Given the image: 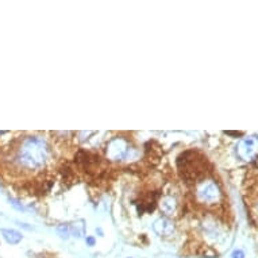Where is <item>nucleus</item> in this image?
<instances>
[{
	"instance_id": "f257e3e1",
	"label": "nucleus",
	"mask_w": 258,
	"mask_h": 258,
	"mask_svg": "<svg viewBox=\"0 0 258 258\" xmlns=\"http://www.w3.org/2000/svg\"><path fill=\"white\" fill-rule=\"evenodd\" d=\"M49 160V146L41 137H27L17 149L15 161L22 169L39 170Z\"/></svg>"
},
{
	"instance_id": "f03ea898",
	"label": "nucleus",
	"mask_w": 258,
	"mask_h": 258,
	"mask_svg": "<svg viewBox=\"0 0 258 258\" xmlns=\"http://www.w3.org/2000/svg\"><path fill=\"white\" fill-rule=\"evenodd\" d=\"M107 157L111 161H124L136 156V149L132 148V145L128 144L124 138L116 137L108 142L107 145Z\"/></svg>"
},
{
	"instance_id": "7ed1b4c3",
	"label": "nucleus",
	"mask_w": 258,
	"mask_h": 258,
	"mask_svg": "<svg viewBox=\"0 0 258 258\" xmlns=\"http://www.w3.org/2000/svg\"><path fill=\"white\" fill-rule=\"evenodd\" d=\"M196 198L200 203L215 204L222 198L219 186L212 180H203L196 186Z\"/></svg>"
},
{
	"instance_id": "20e7f679",
	"label": "nucleus",
	"mask_w": 258,
	"mask_h": 258,
	"mask_svg": "<svg viewBox=\"0 0 258 258\" xmlns=\"http://www.w3.org/2000/svg\"><path fill=\"white\" fill-rule=\"evenodd\" d=\"M239 158L247 162L258 160V136H250L239 142L237 149Z\"/></svg>"
},
{
	"instance_id": "39448f33",
	"label": "nucleus",
	"mask_w": 258,
	"mask_h": 258,
	"mask_svg": "<svg viewBox=\"0 0 258 258\" xmlns=\"http://www.w3.org/2000/svg\"><path fill=\"white\" fill-rule=\"evenodd\" d=\"M153 230L160 237H169L174 233V223L168 218H158L153 223Z\"/></svg>"
},
{
	"instance_id": "423d86ee",
	"label": "nucleus",
	"mask_w": 258,
	"mask_h": 258,
	"mask_svg": "<svg viewBox=\"0 0 258 258\" xmlns=\"http://www.w3.org/2000/svg\"><path fill=\"white\" fill-rule=\"evenodd\" d=\"M160 207L162 211L165 212L166 215H170V214H173L176 211L177 202H176L173 196H165V198H162V200H161Z\"/></svg>"
},
{
	"instance_id": "0eeeda50",
	"label": "nucleus",
	"mask_w": 258,
	"mask_h": 258,
	"mask_svg": "<svg viewBox=\"0 0 258 258\" xmlns=\"http://www.w3.org/2000/svg\"><path fill=\"white\" fill-rule=\"evenodd\" d=\"M2 235L5 238L7 243L10 245H17L22 241V234L15 231V230H10V229H3L2 230Z\"/></svg>"
},
{
	"instance_id": "6e6552de",
	"label": "nucleus",
	"mask_w": 258,
	"mask_h": 258,
	"mask_svg": "<svg viewBox=\"0 0 258 258\" xmlns=\"http://www.w3.org/2000/svg\"><path fill=\"white\" fill-rule=\"evenodd\" d=\"M231 257L233 258H245V253H243L242 250H235V251L231 254Z\"/></svg>"
},
{
	"instance_id": "1a4fd4ad",
	"label": "nucleus",
	"mask_w": 258,
	"mask_h": 258,
	"mask_svg": "<svg viewBox=\"0 0 258 258\" xmlns=\"http://www.w3.org/2000/svg\"><path fill=\"white\" fill-rule=\"evenodd\" d=\"M87 243L91 246H93L95 245V239H93V238H87Z\"/></svg>"
}]
</instances>
